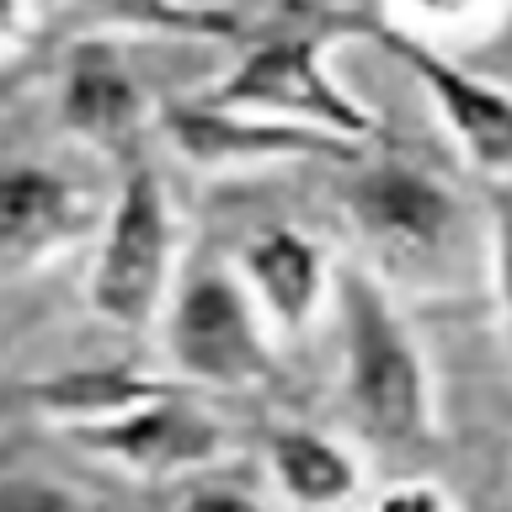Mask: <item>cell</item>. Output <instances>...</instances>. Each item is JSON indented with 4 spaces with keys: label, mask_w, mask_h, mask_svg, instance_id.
<instances>
[{
    "label": "cell",
    "mask_w": 512,
    "mask_h": 512,
    "mask_svg": "<svg viewBox=\"0 0 512 512\" xmlns=\"http://www.w3.org/2000/svg\"><path fill=\"white\" fill-rule=\"evenodd\" d=\"M240 283L251 288L256 310L278 336H299L315 326V315L336 299V267L315 235L294 224H267L235 256Z\"/></svg>",
    "instance_id": "11"
},
{
    "label": "cell",
    "mask_w": 512,
    "mask_h": 512,
    "mask_svg": "<svg viewBox=\"0 0 512 512\" xmlns=\"http://www.w3.org/2000/svg\"><path fill=\"white\" fill-rule=\"evenodd\" d=\"M358 512H459L438 480H395L390 491H379L374 502H363Z\"/></svg>",
    "instance_id": "17"
},
{
    "label": "cell",
    "mask_w": 512,
    "mask_h": 512,
    "mask_svg": "<svg viewBox=\"0 0 512 512\" xmlns=\"http://www.w3.org/2000/svg\"><path fill=\"white\" fill-rule=\"evenodd\" d=\"M336 315H342V395L358 432L379 448L411 454L438 432L432 363L411 320L390 299V283L374 267L336 272Z\"/></svg>",
    "instance_id": "1"
},
{
    "label": "cell",
    "mask_w": 512,
    "mask_h": 512,
    "mask_svg": "<svg viewBox=\"0 0 512 512\" xmlns=\"http://www.w3.org/2000/svg\"><path fill=\"white\" fill-rule=\"evenodd\" d=\"M491 283H496V310H502V331L512 352V208H502L491 224Z\"/></svg>",
    "instance_id": "18"
},
{
    "label": "cell",
    "mask_w": 512,
    "mask_h": 512,
    "mask_svg": "<svg viewBox=\"0 0 512 512\" xmlns=\"http://www.w3.org/2000/svg\"><path fill=\"white\" fill-rule=\"evenodd\" d=\"M171 272H176V203L150 160L118 176L107 219L96 230L91 310L118 331H150L171 310Z\"/></svg>",
    "instance_id": "4"
},
{
    "label": "cell",
    "mask_w": 512,
    "mask_h": 512,
    "mask_svg": "<svg viewBox=\"0 0 512 512\" xmlns=\"http://www.w3.org/2000/svg\"><path fill=\"white\" fill-rule=\"evenodd\" d=\"M368 267L390 288H448L464 256V203L454 187L406 160H358L342 187Z\"/></svg>",
    "instance_id": "2"
},
{
    "label": "cell",
    "mask_w": 512,
    "mask_h": 512,
    "mask_svg": "<svg viewBox=\"0 0 512 512\" xmlns=\"http://www.w3.org/2000/svg\"><path fill=\"white\" fill-rule=\"evenodd\" d=\"M166 384L171 379L128 374V368H91V374H59V379H43V384H27L22 406L38 411V416H54V422H64V432H75L86 422L128 411L134 400L166 390Z\"/></svg>",
    "instance_id": "14"
},
{
    "label": "cell",
    "mask_w": 512,
    "mask_h": 512,
    "mask_svg": "<svg viewBox=\"0 0 512 512\" xmlns=\"http://www.w3.org/2000/svg\"><path fill=\"white\" fill-rule=\"evenodd\" d=\"M352 27L363 38H374L422 86V96L438 107V123L454 139L464 166L491 176V182H512V91L507 86L475 75L448 48L416 38V32H400L390 22H352Z\"/></svg>",
    "instance_id": "6"
},
{
    "label": "cell",
    "mask_w": 512,
    "mask_h": 512,
    "mask_svg": "<svg viewBox=\"0 0 512 512\" xmlns=\"http://www.w3.org/2000/svg\"><path fill=\"white\" fill-rule=\"evenodd\" d=\"M267 475L283 491V502L304 512H336L363 486V464L347 443L315 427H278L267 438Z\"/></svg>",
    "instance_id": "12"
},
{
    "label": "cell",
    "mask_w": 512,
    "mask_h": 512,
    "mask_svg": "<svg viewBox=\"0 0 512 512\" xmlns=\"http://www.w3.org/2000/svg\"><path fill=\"white\" fill-rule=\"evenodd\" d=\"M512 16V0H384V22L416 32L427 43H475L491 38Z\"/></svg>",
    "instance_id": "15"
},
{
    "label": "cell",
    "mask_w": 512,
    "mask_h": 512,
    "mask_svg": "<svg viewBox=\"0 0 512 512\" xmlns=\"http://www.w3.org/2000/svg\"><path fill=\"white\" fill-rule=\"evenodd\" d=\"M166 352L192 390H262L272 384L267 315L235 267H198L171 294Z\"/></svg>",
    "instance_id": "5"
},
{
    "label": "cell",
    "mask_w": 512,
    "mask_h": 512,
    "mask_svg": "<svg viewBox=\"0 0 512 512\" xmlns=\"http://www.w3.org/2000/svg\"><path fill=\"white\" fill-rule=\"evenodd\" d=\"M107 208L75 176L38 160H6L0 166V283L32 278L59 262L91 230H102Z\"/></svg>",
    "instance_id": "10"
},
{
    "label": "cell",
    "mask_w": 512,
    "mask_h": 512,
    "mask_svg": "<svg viewBox=\"0 0 512 512\" xmlns=\"http://www.w3.org/2000/svg\"><path fill=\"white\" fill-rule=\"evenodd\" d=\"M0 512H107V507L70 486H54V480H0Z\"/></svg>",
    "instance_id": "16"
},
{
    "label": "cell",
    "mask_w": 512,
    "mask_h": 512,
    "mask_svg": "<svg viewBox=\"0 0 512 512\" xmlns=\"http://www.w3.org/2000/svg\"><path fill=\"white\" fill-rule=\"evenodd\" d=\"M203 102L224 112H246V118L315 128V134H331L363 155L384 134L374 107H363L326 70V38L320 32H278V38L246 43L240 59L230 64V75L214 91H203Z\"/></svg>",
    "instance_id": "3"
},
{
    "label": "cell",
    "mask_w": 512,
    "mask_h": 512,
    "mask_svg": "<svg viewBox=\"0 0 512 512\" xmlns=\"http://www.w3.org/2000/svg\"><path fill=\"white\" fill-rule=\"evenodd\" d=\"M70 438L91 459H107L139 480H176L230 454V432L192 395V384H166V390L134 400L118 416L75 427Z\"/></svg>",
    "instance_id": "7"
},
{
    "label": "cell",
    "mask_w": 512,
    "mask_h": 512,
    "mask_svg": "<svg viewBox=\"0 0 512 512\" xmlns=\"http://www.w3.org/2000/svg\"><path fill=\"white\" fill-rule=\"evenodd\" d=\"M32 27H38L32 0H0V70L32 43Z\"/></svg>",
    "instance_id": "19"
},
{
    "label": "cell",
    "mask_w": 512,
    "mask_h": 512,
    "mask_svg": "<svg viewBox=\"0 0 512 512\" xmlns=\"http://www.w3.org/2000/svg\"><path fill=\"white\" fill-rule=\"evenodd\" d=\"M155 128L187 166L208 176H240V171H267L288 166V160H363V150L315 134V128L272 123V118H246V112L208 107L203 96L187 102H166L155 112Z\"/></svg>",
    "instance_id": "9"
},
{
    "label": "cell",
    "mask_w": 512,
    "mask_h": 512,
    "mask_svg": "<svg viewBox=\"0 0 512 512\" xmlns=\"http://www.w3.org/2000/svg\"><path fill=\"white\" fill-rule=\"evenodd\" d=\"M176 512H267V507L240 486H198Z\"/></svg>",
    "instance_id": "20"
},
{
    "label": "cell",
    "mask_w": 512,
    "mask_h": 512,
    "mask_svg": "<svg viewBox=\"0 0 512 512\" xmlns=\"http://www.w3.org/2000/svg\"><path fill=\"white\" fill-rule=\"evenodd\" d=\"M150 96L128 70L123 43L102 32H80L59 70V128L91 155L112 160L118 171L144 160V134L155 123Z\"/></svg>",
    "instance_id": "8"
},
{
    "label": "cell",
    "mask_w": 512,
    "mask_h": 512,
    "mask_svg": "<svg viewBox=\"0 0 512 512\" xmlns=\"http://www.w3.org/2000/svg\"><path fill=\"white\" fill-rule=\"evenodd\" d=\"M80 27L102 38H176V43H240L246 16L219 0H70Z\"/></svg>",
    "instance_id": "13"
}]
</instances>
